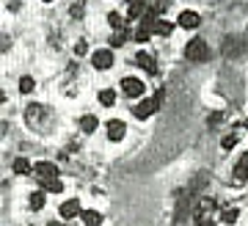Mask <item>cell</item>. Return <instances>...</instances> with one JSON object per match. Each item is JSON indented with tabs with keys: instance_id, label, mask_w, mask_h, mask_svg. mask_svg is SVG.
<instances>
[{
	"instance_id": "6da1fadb",
	"label": "cell",
	"mask_w": 248,
	"mask_h": 226,
	"mask_svg": "<svg viewBox=\"0 0 248 226\" xmlns=\"http://www.w3.org/2000/svg\"><path fill=\"white\" fill-rule=\"evenodd\" d=\"M185 55L190 58V61H207V55H210V47H207V42L204 39H190L185 47Z\"/></svg>"
},
{
	"instance_id": "7a4b0ae2",
	"label": "cell",
	"mask_w": 248,
	"mask_h": 226,
	"mask_svg": "<svg viewBox=\"0 0 248 226\" xmlns=\"http://www.w3.org/2000/svg\"><path fill=\"white\" fill-rule=\"evenodd\" d=\"M160 99H163V94H157V97H152V99H143V102H138L133 108V116L135 119H149L152 113L160 108Z\"/></svg>"
},
{
	"instance_id": "3957f363",
	"label": "cell",
	"mask_w": 248,
	"mask_h": 226,
	"mask_svg": "<svg viewBox=\"0 0 248 226\" xmlns=\"http://www.w3.org/2000/svg\"><path fill=\"white\" fill-rule=\"evenodd\" d=\"M91 66H97L99 72H105L113 66V50H97L91 55Z\"/></svg>"
},
{
	"instance_id": "277c9868",
	"label": "cell",
	"mask_w": 248,
	"mask_h": 226,
	"mask_svg": "<svg viewBox=\"0 0 248 226\" xmlns=\"http://www.w3.org/2000/svg\"><path fill=\"white\" fill-rule=\"evenodd\" d=\"M122 91L127 97H141L143 91H146V86H143V80H138V78H124L122 80Z\"/></svg>"
},
{
	"instance_id": "5b68a950",
	"label": "cell",
	"mask_w": 248,
	"mask_h": 226,
	"mask_svg": "<svg viewBox=\"0 0 248 226\" xmlns=\"http://www.w3.org/2000/svg\"><path fill=\"white\" fill-rule=\"evenodd\" d=\"M135 64H138L143 72H149V75H157V61L152 58L149 52H135Z\"/></svg>"
},
{
	"instance_id": "8992f818",
	"label": "cell",
	"mask_w": 248,
	"mask_h": 226,
	"mask_svg": "<svg viewBox=\"0 0 248 226\" xmlns=\"http://www.w3.org/2000/svg\"><path fill=\"white\" fill-rule=\"evenodd\" d=\"M42 116H45V108H42V105H28L25 108V122L31 124V127H39V124H42Z\"/></svg>"
},
{
	"instance_id": "52a82bcc",
	"label": "cell",
	"mask_w": 248,
	"mask_h": 226,
	"mask_svg": "<svg viewBox=\"0 0 248 226\" xmlns=\"http://www.w3.org/2000/svg\"><path fill=\"white\" fill-rule=\"evenodd\" d=\"M36 174H39V179H53V177H58V168H55V163L42 160V163H36Z\"/></svg>"
},
{
	"instance_id": "ba28073f",
	"label": "cell",
	"mask_w": 248,
	"mask_h": 226,
	"mask_svg": "<svg viewBox=\"0 0 248 226\" xmlns=\"http://www.w3.org/2000/svg\"><path fill=\"white\" fill-rule=\"evenodd\" d=\"M75 215H83V212H80V201H78V199H69V201H63V204H61V218H66V221H72Z\"/></svg>"
},
{
	"instance_id": "9c48e42d",
	"label": "cell",
	"mask_w": 248,
	"mask_h": 226,
	"mask_svg": "<svg viewBox=\"0 0 248 226\" xmlns=\"http://www.w3.org/2000/svg\"><path fill=\"white\" fill-rule=\"evenodd\" d=\"M124 130H127V127H124V122H119V119H110V122H108V138L110 141H122Z\"/></svg>"
},
{
	"instance_id": "30bf717a",
	"label": "cell",
	"mask_w": 248,
	"mask_h": 226,
	"mask_svg": "<svg viewBox=\"0 0 248 226\" xmlns=\"http://www.w3.org/2000/svg\"><path fill=\"white\" fill-rule=\"evenodd\" d=\"M179 25H182V28H190V31H193V28L202 25V17H199L196 11H182V14H179Z\"/></svg>"
},
{
	"instance_id": "8fae6325",
	"label": "cell",
	"mask_w": 248,
	"mask_h": 226,
	"mask_svg": "<svg viewBox=\"0 0 248 226\" xmlns=\"http://www.w3.org/2000/svg\"><path fill=\"white\" fill-rule=\"evenodd\" d=\"M246 179H248V155H243L240 157V163L234 165V182L243 185Z\"/></svg>"
},
{
	"instance_id": "7c38bea8",
	"label": "cell",
	"mask_w": 248,
	"mask_h": 226,
	"mask_svg": "<svg viewBox=\"0 0 248 226\" xmlns=\"http://www.w3.org/2000/svg\"><path fill=\"white\" fill-rule=\"evenodd\" d=\"M39 185H42V188H45V191H50V193H61L63 191V182L61 179H39Z\"/></svg>"
},
{
	"instance_id": "4fadbf2b",
	"label": "cell",
	"mask_w": 248,
	"mask_h": 226,
	"mask_svg": "<svg viewBox=\"0 0 248 226\" xmlns=\"http://www.w3.org/2000/svg\"><path fill=\"white\" fill-rule=\"evenodd\" d=\"M83 224L86 226H99L102 224V215H99L97 210H86V212H83Z\"/></svg>"
},
{
	"instance_id": "5bb4252c",
	"label": "cell",
	"mask_w": 248,
	"mask_h": 226,
	"mask_svg": "<svg viewBox=\"0 0 248 226\" xmlns=\"http://www.w3.org/2000/svg\"><path fill=\"white\" fill-rule=\"evenodd\" d=\"M97 127H99L97 116H83V119H80V130L83 132H94Z\"/></svg>"
},
{
	"instance_id": "9a60e30c",
	"label": "cell",
	"mask_w": 248,
	"mask_h": 226,
	"mask_svg": "<svg viewBox=\"0 0 248 226\" xmlns=\"http://www.w3.org/2000/svg\"><path fill=\"white\" fill-rule=\"evenodd\" d=\"M155 33H157V36H171V33H174V22L157 19V25H155Z\"/></svg>"
},
{
	"instance_id": "2e32d148",
	"label": "cell",
	"mask_w": 248,
	"mask_h": 226,
	"mask_svg": "<svg viewBox=\"0 0 248 226\" xmlns=\"http://www.w3.org/2000/svg\"><path fill=\"white\" fill-rule=\"evenodd\" d=\"M99 102L105 105V108L116 105V91H113V88H105V91H99Z\"/></svg>"
},
{
	"instance_id": "e0dca14e",
	"label": "cell",
	"mask_w": 248,
	"mask_h": 226,
	"mask_svg": "<svg viewBox=\"0 0 248 226\" xmlns=\"http://www.w3.org/2000/svg\"><path fill=\"white\" fill-rule=\"evenodd\" d=\"M28 201H31V210H42V207H45V193H42V191L31 193V196H28Z\"/></svg>"
},
{
	"instance_id": "ac0fdd59",
	"label": "cell",
	"mask_w": 248,
	"mask_h": 226,
	"mask_svg": "<svg viewBox=\"0 0 248 226\" xmlns=\"http://www.w3.org/2000/svg\"><path fill=\"white\" fill-rule=\"evenodd\" d=\"M11 168H14V174H28V171H31V163H28L25 157H17Z\"/></svg>"
},
{
	"instance_id": "d6986e66",
	"label": "cell",
	"mask_w": 248,
	"mask_h": 226,
	"mask_svg": "<svg viewBox=\"0 0 248 226\" xmlns=\"http://www.w3.org/2000/svg\"><path fill=\"white\" fill-rule=\"evenodd\" d=\"M152 33H155L152 28H143V25H141V28H138V31H135L133 36H135V42H149V36H152Z\"/></svg>"
},
{
	"instance_id": "ffe728a7",
	"label": "cell",
	"mask_w": 248,
	"mask_h": 226,
	"mask_svg": "<svg viewBox=\"0 0 248 226\" xmlns=\"http://www.w3.org/2000/svg\"><path fill=\"white\" fill-rule=\"evenodd\" d=\"M108 22H110L113 31H124V19L119 17V14H108Z\"/></svg>"
},
{
	"instance_id": "44dd1931",
	"label": "cell",
	"mask_w": 248,
	"mask_h": 226,
	"mask_svg": "<svg viewBox=\"0 0 248 226\" xmlns=\"http://www.w3.org/2000/svg\"><path fill=\"white\" fill-rule=\"evenodd\" d=\"M237 210L234 207H229V210H223V224H234V221H237Z\"/></svg>"
},
{
	"instance_id": "7402d4cb",
	"label": "cell",
	"mask_w": 248,
	"mask_h": 226,
	"mask_svg": "<svg viewBox=\"0 0 248 226\" xmlns=\"http://www.w3.org/2000/svg\"><path fill=\"white\" fill-rule=\"evenodd\" d=\"M86 52H89V42L86 39H78L75 42V55H86Z\"/></svg>"
},
{
	"instance_id": "603a6c76",
	"label": "cell",
	"mask_w": 248,
	"mask_h": 226,
	"mask_svg": "<svg viewBox=\"0 0 248 226\" xmlns=\"http://www.w3.org/2000/svg\"><path fill=\"white\" fill-rule=\"evenodd\" d=\"M127 36H130L127 31H116V36L110 39V44H113V47H119V44H124V42H127Z\"/></svg>"
},
{
	"instance_id": "cb8c5ba5",
	"label": "cell",
	"mask_w": 248,
	"mask_h": 226,
	"mask_svg": "<svg viewBox=\"0 0 248 226\" xmlns=\"http://www.w3.org/2000/svg\"><path fill=\"white\" fill-rule=\"evenodd\" d=\"M19 91H22V94L33 91V78H22V80H19Z\"/></svg>"
},
{
	"instance_id": "d4e9b609",
	"label": "cell",
	"mask_w": 248,
	"mask_h": 226,
	"mask_svg": "<svg viewBox=\"0 0 248 226\" xmlns=\"http://www.w3.org/2000/svg\"><path fill=\"white\" fill-rule=\"evenodd\" d=\"M69 17H72V19H80V17H83V0H78V3H75V6H72Z\"/></svg>"
},
{
	"instance_id": "484cf974",
	"label": "cell",
	"mask_w": 248,
	"mask_h": 226,
	"mask_svg": "<svg viewBox=\"0 0 248 226\" xmlns=\"http://www.w3.org/2000/svg\"><path fill=\"white\" fill-rule=\"evenodd\" d=\"M166 6H169L166 0H152V3H149V9H152V11H157V14H160V11H166Z\"/></svg>"
},
{
	"instance_id": "4316f807",
	"label": "cell",
	"mask_w": 248,
	"mask_h": 226,
	"mask_svg": "<svg viewBox=\"0 0 248 226\" xmlns=\"http://www.w3.org/2000/svg\"><path fill=\"white\" fill-rule=\"evenodd\" d=\"M234 144H237V135H226V138L221 141V146H223V149H232Z\"/></svg>"
},
{
	"instance_id": "83f0119b",
	"label": "cell",
	"mask_w": 248,
	"mask_h": 226,
	"mask_svg": "<svg viewBox=\"0 0 248 226\" xmlns=\"http://www.w3.org/2000/svg\"><path fill=\"white\" fill-rule=\"evenodd\" d=\"M196 226H215V224L210 221V218H207V221H196Z\"/></svg>"
},
{
	"instance_id": "f1b7e54d",
	"label": "cell",
	"mask_w": 248,
	"mask_h": 226,
	"mask_svg": "<svg viewBox=\"0 0 248 226\" xmlns=\"http://www.w3.org/2000/svg\"><path fill=\"white\" fill-rule=\"evenodd\" d=\"M130 6H146V0H127Z\"/></svg>"
},
{
	"instance_id": "f546056e",
	"label": "cell",
	"mask_w": 248,
	"mask_h": 226,
	"mask_svg": "<svg viewBox=\"0 0 248 226\" xmlns=\"http://www.w3.org/2000/svg\"><path fill=\"white\" fill-rule=\"evenodd\" d=\"M47 226H66V224H61V221H53V224H47Z\"/></svg>"
},
{
	"instance_id": "4dcf8cb0",
	"label": "cell",
	"mask_w": 248,
	"mask_h": 226,
	"mask_svg": "<svg viewBox=\"0 0 248 226\" xmlns=\"http://www.w3.org/2000/svg\"><path fill=\"white\" fill-rule=\"evenodd\" d=\"M45 3H53V0H45Z\"/></svg>"
}]
</instances>
